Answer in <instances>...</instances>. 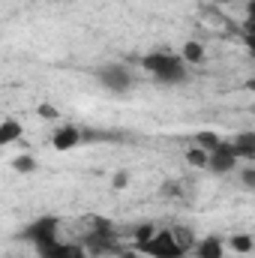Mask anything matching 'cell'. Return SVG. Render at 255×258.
Listing matches in <instances>:
<instances>
[{
    "label": "cell",
    "mask_w": 255,
    "mask_h": 258,
    "mask_svg": "<svg viewBox=\"0 0 255 258\" xmlns=\"http://www.w3.org/2000/svg\"><path fill=\"white\" fill-rule=\"evenodd\" d=\"M141 66L159 81V84H180L186 78V60L177 57V54H165V51H153V54H144Z\"/></svg>",
    "instance_id": "cell-1"
},
{
    "label": "cell",
    "mask_w": 255,
    "mask_h": 258,
    "mask_svg": "<svg viewBox=\"0 0 255 258\" xmlns=\"http://www.w3.org/2000/svg\"><path fill=\"white\" fill-rule=\"evenodd\" d=\"M135 249H141L144 255H150V258H183L186 255V249L180 246L174 231H156L153 240H147L144 246H135Z\"/></svg>",
    "instance_id": "cell-2"
},
{
    "label": "cell",
    "mask_w": 255,
    "mask_h": 258,
    "mask_svg": "<svg viewBox=\"0 0 255 258\" xmlns=\"http://www.w3.org/2000/svg\"><path fill=\"white\" fill-rule=\"evenodd\" d=\"M96 78H99V84L105 87V90H111V93H126L129 87H132V75H129V69L123 63H105L96 69Z\"/></svg>",
    "instance_id": "cell-3"
},
{
    "label": "cell",
    "mask_w": 255,
    "mask_h": 258,
    "mask_svg": "<svg viewBox=\"0 0 255 258\" xmlns=\"http://www.w3.org/2000/svg\"><path fill=\"white\" fill-rule=\"evenodd\" d=\"M57 228H60L57 216H42V219H36V222H30L24 228V240H30L33 246H39L45 240H54L57 237Z\"/></svg>",
    "instance_id": "cell-4"
},
{
    "label": "cell",
    "mask_w": 255,
    "mask_h": 258,
    "mask_svg": "<svg viewBox=\"0 0 255 258\" xmlns=\"http://www.w3.org/2000/svg\"><path fill=\"white\" fill-rule=\"evenodd\" d=\"M237 150H234V144H228V141H222L213 153H210V162H207V168L213 171V174H228V171H234V165H237Z\"/></svg>",
    "instance_id": "cell-5"
},
{
    "label": "cell",
    "mask_w": 255,
    "mask_h": 258,
    "mask_svg": "<svg viewBox=\"0 0 255 258\" xmlns=\"http://www.w3.org/2000/svg\"><path fill=\"white\" fill-rule=\"evenodd\" d=\"M84 249L93 252V255L123 252V249H117V234H114V231H93V228H90V234L84 237Z\"/></svg>",
    "instance_id": "cell-6"
},
{
    "label": "cell",
    "mask_w": 255,
    "mask_h": 258,
    "mask_svg": "<svg viewBox=\"0 0 255 258\" xmlns=\"http://www.w3.org/2000/svg\"><path fill=\"white\" fill-rule=\"evenodd\" d=\"M72 252H75V246L72 243H60L57 237L36 246V255L39 258H72Z\"/></svg>",
    "instance_id": "cell-7"
},
{
    "label": "cell",
    "mask_w": 255,
    "mask_h": 258,
    "mask_svg": "<svg viewBox=\"0 0 255 258\" xmlns=\"http://www.w3.org/2000/svg\"><path fill=\"white\" fill-rule=\"evenodd\" d=\"M78 141H81V132H78L75 126H63V129H57V132H54L51 147H54V150H72Z\"/></svg>",
    "instance_id": "cell-8"
},
{
    "label": "cell",
    "mask_w": 255,
    "mask_h": 258,
    "mask_svg": "<svg viewBox=\"0 0 255 258\" xmlns=\"http://www.w3.org/2000/svg\"><path fill=\"white\" fill-rule=\"evenodd\" d=\"M195 255L198 258H222V240H219L216 234L198 240V243H195Z\"/></svg>",
    "instance_id": "cell-9"
},
{
    "label": "cell",
    "mask_w": 255,
    "mask_h": 258,
    "mask_svg": "<svg viewBox=\"0 0 255 258\" xmlns=\"http://www.w3.org/2000/svg\"><path fill=\"white\" fill-rule=\"evenodd\" d=\"M231 144H234L240 159H255V132H240Z\"/></svg>",
    "instance_id": "cell-10"
},
{
    "label": "cell",
    "mask_w": 255,
    "mask_h": 258,
    "mask_svg": "<svg viewBox=\"0 0 255 258\" xmlns=\"http://www.w3.org/2000/svg\"><path fill=\"white\" fill-rule=\"evenodd\" d=\"M21 138V123L15 120V117H6L3 123H0V144L6 147V144H12V141H18Z\"/></svg>",
    "instance_id": "cell-11"
},
{
    "label": "cell",
    "mask_w": 255,
    "mask_h": 258,
    "mask_svg": "<svg viewBox=\"0 0 255 258\" xmlns=\"http://www.w3.org/2000/svg\"><path fill=\"white\" fill-rule=\"evenodd\" d=\"M219 144H222V138H219L216 132H207V129H201V132L195 135V147H201V150H207V153H213Z\"/></svg>",
    "instance_id": "cell-12"
},
{
    "label": "cell",
    "mask_w": 255,
    "mask_h": 258,
    "mask_svg": "<svg viewBox=\"0 0 255 258\" xmlns=\"http://www.w3.org/2000/svg\"><path fill=\"white\" fill-rule=\"evenodd\" d=\"M180 57H183L186 63H204V45H201V42H186Z\"/></svg>",
    "instance_id": "cell-13"
},
{
    "label": "cell",
    "mask_w": 255,
    "mask_h": 258,
    "mask_svg": "<svg viewBox=\"0 0 255 258\" xmlns=\"http://www.w3.org/2000/svg\"><path fill=\"white\" fill-rule=\"evenodd\" d=\"M186 162H189L192 168H207L210 153H207V150H201V147H189V150H186Z\"/></svg>",
    "instance_id": "cell-14"
},
{
    "label": "cell",
    "mask_w": 255,
    "mask_h": 258,
    "mask_svg": "<svg viewBox=\"0 0 255 258\" xmlns=\"http://www.w3.org/2000/svg\"><path fill=\"white\" fill-rule=\"evenodd\" d=\"M252 237H249V234H234V237H231V240H228V246H231V249H234V252H252Z\"/></svg>",
    "instance_id": "cell-15"
},
{
    "label": "cell",
    "mask_w": 255,
    "mask_h": 258,
    "mask_svg": "<svg viewBox=\"0 0 255 258\" xmlns=\"http://www.w3.org/2000/svg\"><path fill=\"white\" fill-rule=\"evenodd\" d=\"M12 168L21 171V174H30V171H36V159L27 156V153H24V156H15V159H12Z\"/></svg>",
    "instance_id": "cell-16"
},
{
    "label": "cell",
    "mask_w": 255,
    "mask_h": 258,
    "mask_svg": "<svg viewBox=\"0 0 255 258\" xmlns=\"http://www.w3.org/2000/svg\"><path fill=\"white\" fill-rule=\"evenodd\" d=\"M156 237V228L150 225V222H144V225H138L135 228V246H144L147 240H153Z\"/></svg>",
    "instance_id": "cell-17"
},
{
    "label": "cell",
    "mask_w": 255,
    "mask_h": 258,
    "mask_svg": "<svg viewBox=\"0 0 255 258\" xmlns=\"http://www.w3.org/2000/svg\"><path fill=\"white\" fill-rule=\"evenodd\" d=\"M90 228H93V231H114V222L105 219V216H93V219H90Z\"/></svg>",
    "instance_id": "cell-18"
},
{
    "label": "cell",
    "mask_w": 255,
    "mask_h": 258,
    "mask_svg": "<svg viewBox=\"0 0 255 258\" xmlns=\"http://www.w3.org/2000/svg\"><path fill=\"white\" fill-rule=\"evenodd\" d=\"M240 183H243L246 189H255V168H243V171H240Z\"/></svg>",
    "instance_id": "cell-19"
},
{
    "label": "cell",
    "mask_w": 255,
    "mask_h": 258,
    "mask_svg": "<svg viewBox=\"0 0 255 258\" xmlns=\"http://www.w3.org/2000/svg\"><path fill=\"white\" fill-rule=\"evenodd\" d=\"M36 111H39V117H45V120H54V117H57V108H54V105H48V102H45V105H39Z\"/></svg>",
    "instance_id": "cell-20"
},
{
    "label": "cell",
    "mask_w": 255,
    "mask_h": 258,
    "mask_svg": "<svg viewBox=\"0 0 255 258\" xmlns=\"http://www.w3.org/2000/svg\"><path fill=\"white\" fill-rule=\"evenodd\" d=\"M111 186H114V189L129 186V174H126V171H117V174H114V180H111Z\"/></svg>",
    "instance_id": "cell-21"
},
{
    "label": "cell",
    "mask_w": 255,
    "mask_h": 258,
    "mask_svg": "<svg viewBox=\"0 0 255 258\" xmlns=\"http://www.w3.org/2000/svg\"><path fill=\"white\" fill-rule=\"evenodd\" d=\"M243 36H255V18H246V24H243Z\"/></svg>",
    "instance_id": "cell-22"
},
{
    "label": "cell",
    "mask_w": 255,
    "mask_h": 258,
    "mask_svg": "<svg viewBox=\"0 0 255 258\" xmlns=\"http://www.w3.org/2000/svg\"><path fill=\"white\" fill-rule=\"evenodd\" d=\"M243 42L249 45V54H252V60H255V36H243Z\"/></svg>",
    "instance_id": "cell-23"
},
{
    "label": "cell",
    "mask_w": 255,
    "mask_h": 258,
    "mask_svg": "<svg viewBox=\"0 0 255 258\" xmlns=\"http://www.w3.org/2000/svg\"><path fill=\"white\" fill-rule=\"evenodd\" d=\"M120 255H123V258H150V255H144V252H141V255H138V252H132V249H123V252H120Z\"/></svg>",
    "instance_id": "cell-24"
},
{
    "label": "cell",
    "mask_w": 255,
    "mask_h": 258,
    "mask_svg": "<svg viewBox=\"0 0 255 258\" xmlns=\"http://www.w3.org/2000/svg\"><path fill=\"white\" fill-rule=\"evenodd\" d=\"M246 15H249V18H255V0H249V3H246Z\"/></svg>",
    "instance_id": "cell-25"
},
{
    "label": "cell",
    "mask_w": 255,
    "mask_h": 258,
    "mask_svg": "<svg viewBox=\"0 0 255 258\" xmlns=\"http://www.w3.org/2000/svg\"><path fill=\"white\" fill-rule=\"evenodd\" d=\"M246 90H252V93H255V78H249V81H246Z\"/></svg>",
    "instance_id": "cell-26"
},
{
    "label": "cell",
    "mask_w": 255,
    "mask_h": 258,
    "mask_svg": "<svg viewBox=\"0 0 255 258\" xmlns=\"http://www.w3.org/2000/svg\"><path fill=\"white\" fill-rule=\"evenodd\" d=\"M216 3H228V0H216Z\"/></svg>",
    "instance_id": "cell-27"
},
{
    "label": "cell",
    "mask_w": 255,
    "mask_h": 258,
    "mask_svg": "<svg viewBox=\"0 0 255 258\" xmlns=\"http://www.w3.org/2000/svg\"><path fill=\"white\" fill-rule=\"evenodd\" d=\"M252 114H255V105H252Z\"/></svg>",
    "instance_id": "cell-28"
}]
</instances>
